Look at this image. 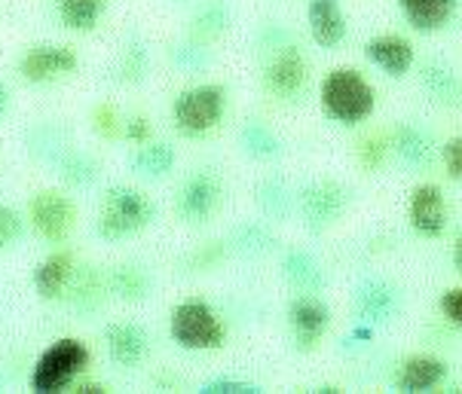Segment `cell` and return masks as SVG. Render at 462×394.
<instances>
[{"label": "cell", "instance_id": "cell-34", "mask_svg": "<svg viewBox=\"0 0 462 394\" xmlns=\"http://www.w3.org/2000/svg\"><path fill=\"white\" fill-rule=\"evenodd\" d=\"M199 394H263V389L252 380H239V376H211L199 385Z\"/></svg>", "mask_w": 462, "mask_h": 394}, {"label": "cell", "instance_id": "cell-4", "mask_svg": "<svg viewBox=\"0 0 462 394\" xmlns=\"http://www.w3.org/2000/svg\"><path fill=\"white\" fill-rule=\"evenodd\" d=\"M169 336L184 352H215L226 343V327L206 299L187 297L169 315Z\"/></svg>", "mask_w": 462, "mask_h": 394}, {"label": "cell", "instance_id": "cell-30", "mask_svg": "<svg viewBox=\"0 0 462 394\" xmlns=\"http://www.w3.org/2000/svg\"><path fill=\"white\" fill-rule=\"evenodd\" d=\"M389 156H393V138L383 135V132H374V135H365L358 141L356 147V162L362 165L365 171H380L383 165L389 162Z\"/></svg>", "mask_w": 462, "mask_h": 394}, {"label": "cell", "instance_id": "cell-21", "mask_svg": "<svg viewBox=\"0 0 462 394\" xmlns=\"http://www.w3.org/2000/svg\"><path fill=\"white\" fill-rule=\"evenodd\" d=\"M74 257L68 254V251H56V254H50L46 260L34 266V275H31V281H34V290L41 299H50V303H56L68 294L70 281H74Z\"/></svg>", "mask_w": 462, "mask_h": 394}, {"label": "cell", "instance_id": "cell-41", "mask_svg": "<svg viewBox=\"0 0 462 394\" xmlns=\"http://www.w3.org/2000/svg\"><path fill=\"white\" fill-rule=\"evenodd\" d=\"M70 391L74 394H107V389L101 382H74L70 385Z\"/></svg>", "mask_w": 462, "mask_h": 394}, {"label": "cell", "instance_id": "cell-32", "mask_svg": "<svg viewBox=\"0 0 462 394\" xmlns=\"http://www.w3.org/2000/svg\"><path fill=\"white\" fill-rule=\"evenodd\" d=\"M61 178H65V184L70 187H89V184H96V178H98V162L86 153H70L65 156V162H61Z\"/></svg>", "mask_w": 462, "mask_h": 394}, {"label": "cell", "instance_id": "cell-11", "mask_svg": "<svg viewBox=\"0 0 462 394\" xmlns=\"http://www.w3.org/2000/svg\"><path fill=\"white\" fill-rule=\"evenodd\" d=\"M288 327H291V345L300 354L319 349L331 327V309L319 294H297L288 303Z\"/></svg>", "mask_w": 462, "mask_h": 394}, {"label": "cell", "instance_id": "cell-17", "mask_svg": "<svg viewBox=\"0 0 462 394\" xmlns=\"http://www.w3.org/2000/svg\"><path fill=\"white\" fill-rule=\"evenodd\" d=\"M450 367L444 358L438 354H411V358L402 361L395 373V389L402 394H426L435 391L448 382Z\"/></svg>", "mask_w": 462, "mask_h": 394}, {"label": "cell", "instance_id": "cell-15", "mask_svg": "<svg viewBox=\"0 0 462 394\" xmlns=\"http://www.w3.org/2000/svg\"><path fill=\"white\" fill-rule=\"evenodd\" d=\"M389 138H393V156L404 169H413V171L432 169V162L438 160V153H441L432 132L413 123L395 125V129L389 132Z\"/></svg>", "mask_w": 462, "mask_h": 394}, {"label": "cell", "instance_id": "cell-24", "mask_svg": "<svg viewBox=\"0 0 462 394\" xmlns=\"http://www.w3.org/2000/svg\"><path fill=\"white\" fill-rule=\"evenodd\" d=\"M151 290H153V279L141 266L123 263L107 272V294L126 299V303H141V299L151 297Z\"/></svg>", "mask_w": 462, "mask_h": 394}, {"label": "cell", "instance_id": "cell-2", "mask_svg": "<svg viewBox=\"0 0 462 394\" xmlns=\"http://www.w3.org/2000/svg\"><path fill=\"white\" fill-rule=\"evenodd\" d=\"M156 220V205L138 187L116 184L105 190L96 215V235L101 242H126L144 233Z\"/></svg>", "mask_w": 462, "mask_h": 394}, {"label": "cell", "instance_id": "cell-42", "mask_svg": "<svg viewBox=\"0 0 462 394\" xmlns=\"http://www.w3.org/2000/svg\"><path fill=\"white\" fill-rule=\"evenodd\" d=\"M450 260H453V270L462 272V235L457 239V245H453V254H450Z\"/></svg>", "mask_w": 462, "mask_h": 394}, {"label": "cell", "instance_id": "cell-36", "mask_svg": "<svg viewBox=\"0 0 462 394\" xmlns=\"http://www.w3.org/2000/svg\"><path fill=\"white\" fill-rule=\"evenodd\" d=\"M438 160H441L444 175H448L450 180H457V184H462V132L444 141Z\"/></svg>", "mask_w": 462, "mask_h": 394}, {"label": "cell", "instance_id": "cell-8", "mask_svg": "<svg viewBox=\"0 0 462 394\" xmlns=\"http://www.w3.org/2000/svg\"><path fill=\"white\" fill-rule=\"evenodd\" d=\"M224 202V184L215 171L202 169L193 171L190 178H184V184L175 193V215L190 226L208 224L211 217L221 211Z\"/></svg>", "mask_w": 462, "mask_h": 394}, {"label": "cell", "instance_id": "cell-27", "mask_svg": "<svg viewBox=\"0 0 462 394\" xmlns=\"http://www.w3.org/2000/svg\"><path fill=\"white\" fill-rule=\"evenodd\" d=\"M107 290V279H101L96 270H86L80 275H74L70 281V303L80 315H92L101 309V297Z\"/></svg>", "mask_w": 462, "mask_h": 394}, {"label": "cell", "instance_id": "cell-19", "mask_svg": "<svg viewBox=\"0 0 462 394\" xmlns=\"http://www.w3.org/2000/svg\"><path fill=\"white\" fill-rule=\"evenodd\" d=\"M395 4L407 28L417 31V34L444 31L459 10V0H395Z\"/></svg>", "mask_w": 462, "mask_h": 394}, {"label": "cell", "instance_id": "cell-33", "mask_svg": "<svg viewBox=\"0 0 462 394\" xmlns=\"http://www.w3.org/2000/svg\"><path fill=\"white\" fill-rule=\"evenodd\" d=\"M226 257V242H206L202 248H197L193 254H187L184 270L187 272H211L217 270V263Z\"/></svg>", "mask_w": 462, "mask_h": 394}, {"label": "cell", "instance_id": "cell-14", "mask_svg": "<svg viewBox=\"0 0 462 394\" xmlns=\"http://www.w3.org/2000/svg\"><path fill=\"white\" fill-rule=\"evenodd\" d=\"M307 28L319 50H337L349 34V19L340 0H307Z\"/></svg>", "mask_w": 462, "mask_h": 394}, {"label": "cell", "instance_id": "cell-35", "mask_svg": "<svg viewBox=\"0 0 462 394\" xmlns=\"http://www.w3.org/2000/svg\"><path fill=\"white\" fill-rule=\"evenodd\" d=\"M147 77V46L132 43L120 59V80L123 83H141Z\"/></svg>", "mask_w": 462, "mask_h": 394}, {"label": "cell", "instance_id": "cell-12", "mask_svg": "<svg viewBox=\"0 0 462 394\" xmlns=\"http://www.w3.org/2000/svg\"><path fill=\"white\" fill-rule=\"evenodd\" d=\"M352 309H356V318L362 325H389L402 309V294H398L395 281L371 275V279L358 281L356 290H352Z\"/></svg>", "mask_w": 462, "mask_h": 394}, {"label": "cell", "instance_id": "cell-13", "mask_svg": "<svg viewBox=\"0 0 462 394\" xmlns=\"http://www.w3.org/2000/svg\"><path fill=\"white\" fill-rule=\"evenodd\" d=\"M80 68V59L70 46L61 43H41L31 46V50L19 59V77L28 83H52L61 77L74 74Z\"/></svg>", "mask_w": 462, "mask_h": 394}, {"label": "cell", "instance_id": "cell-20", "mask_svg": "<svg viewBox=\"0 0 462 394\" xmlns=\"http://www.w3.org/2000/svg\"><path fill=\"white\" fill-rule=\"evenodd\" d=\"M282 279H285V285L291 288L294 294H322L328 285L322 263H319L310 251H300V248L285 251V257H282Z\"/></svg>", "mask_w": 462, "mask_h": 394}, {"label": "cell", "instance_id": "cell-23", "mask_svg": "<svg viewBox=\"0 0 462 394\" xmlns=\"http://www.w3.org/2000/svg\"><path fill=\"white\" fill-rule=\"evenodd\" d=\"M132 171L147 180H162L175 169V147L162 144V141H147V144H138L135 153H132Z\"/></svg>", "mask_w": 462, "mask_h": 394}, {"label": "cell", "instance_id": "cell-16", "mask_svg": "<svg viewBox=\"0 0 462 394\" xmlns=\"http://www.w3.org/2000/svg\"><path fill=\"white\" fill-rule=\"evenodd\" d=\"M105 349L107 358L123 370H135L151 354V336L144 327L129 325V321H114L105 327Z\"/></svg>", "mask_w": 462, "mask_h": 394}, {"label": "cell", "instance_id": "cell-9", "mask_svg": "<svg viewBox=\"0 0 462 394\" xmlns=\"http://www.w3.org/2000/svg\"><path fill=\"white\" fill-rule=\"evenodd\" d=\"M28 220L43 242L61 245L77 224V205L61 190H41L28 202Z\"/></svg>", "mask_w": 462, "mask_h": 394}, {"label": "cell", "instance_id": "cell-28", "mask_svg": "<svg viewBox=\"0 0 462 394\" xmlns=\"http://www.w3.org/2000/svg\"><path fill=\"white\" fill-rule=\"evenodd\" d=\"M226 25H230V6L224 0H211L190 22V31L197 41H215L217 34H224Z\"/></svg>", "mask_w": 462, "mask_h": 394}, {"label": "cell", "instance_id": "cell-44", "mask_svg": "<svg viewBox=\"0 0 462 394\" xmlns=\"http://www.w3.org/2000/svg\"><path fill=\"white\" fill-rule=\"evenodd\" d=\"M316 394H343V385H319V389H312Z\"/></svg>", "mask_w": 462, "mask_h": 394}, {"label": "cell", "instance_id": "cell-10", "mask_svg": "<svg viewBox=\"0 0 462 394\" xmlns=\"http://www.w3.org/2000/svg\"><path fill=\"white\" fill-rule=\"evenodd\" d=\"M407 224L420 239H441L450 224V202L448 193L432 180H422L407 196Z\"/></svg>", "mask_w": 462, "mask_h": 394}, {"label": "cell", "instance_id": "cell-1", "mask_svg": "<svg viewBox=\"0 0 462 394\" xmlns=\"http://www.w3.org/2000/svg\"><path fill=\"white\" fill-rule=\"evenodd\" d=\"M319 107L331 123L356 129L377 110V89L358 68H331L319 83Z\"/></svg>", "mask_w": 462, "mask_h": 394}, {"label": "cell", "instance_id": "cell-5", "mask_svg": "<svg viewBox=\"0 0 462 394\" xmlns=\"http://www.w3.org/2000/svg\"><path fill=\"white\" fill-rule=\"evenodd\" d=\"M86 367H89V345L77 336H61L50 349H43V354L31 367V391H65L86 373Z\"/></svg>", "mask_w": 462, "mask_h": 394}, {"label": "cell", "instance_id": "cell-7", "mask_svg": "<svg viewBox=\"0 0 462 394\" xmlns=\"http://www.w3.org/2000/svg\"><path fill=\"white\" fill-rule=\"evenodd\" d=\"M294 205H297V215H300L303 226H307L310 233H325L346 215L349 190H346V184L331 180V178L310 180V184L297 193Z\"/></svg>", "mask_w": 462, "mask_h": 394}, {"label": "cell", "instance_id": "cell-39", "mask_svg": "<svg viewBox=\"0 0 462 394\" xmlns=\"http://www.w3.org/2000/svg\"><path fill=\"white\" fill-rule=\"evenodd\" d=\"M438 309H441V315L448 318V325L457 327L462 334V285L444 290L441 299H438Z\"/></svg>", "mask_w": 462, "mask_h": 394}, {"label": "cell", "instance_id": "cell-43", "mask_svg": "<svg viewBox=\"0 0 462 394\" xmlns=\"http://www.w3.org/2000/svg\"><path fill=\"white\" fill-rule=\"evenodd\" d=\"M6 110H10V89H6V86L0 83V116H4Z\"/></svg>", "mask_w": 462, "mask_h": 394}, {"label": "cell", "instance_id": "cell-37", "mask_svg": "<svg viewBox=\"0 0 462 394\" xmlns=\"http://www.w3.org/2000/svg\"><path fill=\"white\" fill-rule=\"evenodd\" d=\"M22 230H25V220L10 205H0V251H6L10 245L22 239Z\"/></svg>", "mask_w": 462, "mask_h": 394}, {"label": "cell", "instance_id": "cell-38", "mask_svg": "<svg viewBox=\"0 0 462 394\" xmlns=\"http://www.w3.org/2000/svg\"><path fill=\"white\" fill-rule=\"evenodd\" d=\"M92 129H96L101 138L123 135V120H120V114H116V107L114 105H98L96 110H92Z\"/></svg>", "mask_w": 462, "mask_h": 394}, {"label": "cell", "instance_id": "cell-6", "mask_svg": "<svg viewBox=\"0 0 462 394\" xmlns=\"http://www.w3.org/2000/svg\"><path fill=\"white\" fill-rule=\"evenodd\" d=\"M261 86L279 101H300L310 86V61L300 46L288 37L270 43L261 68Z\"/></svg>", "mask_w": 462, "mask_h": 394}, {"label": "cell", "instance_id": "cell-31", "mask_svg": "<svg viewBox=\"0 0 462 394\" xmlns=\"http://www.w3.org/2000/svg\"><path fill=\"white\" fill-rule=\"evenodd\" d=\"M230 245L236 251H242V254H248V257H261L276 245V239H273V233L266 230L263 224H242L233 230Z\"/></svg>", "mask_w": 462, "mask_h": 394}, {"label": "cell", "instance_id": "cell-40", "mask_svg": "<svg viewBox=\"0 0 462 394\" xmlns=\"http://www.w3.org/2000/svg\"><path fill=\"white\" fill-rule=\"evenodd\" d=\"M123 138L132 141V144H147L151 141V123H147V116H132V120L123 123Z\"/></svg>", "mask_w": 462, "mask_h": 394}, {"label": "cell", "instance_id": "cell-26", "mask_svg": "<svg viewBox=\"0 0 462 394\" xmlns=\"http://www.w3.org/2000/svg\"><path fill=\"white\" fill-rule=\"evenodd\" d=\"M105 10H107V0H56L59 22L68 31H80V34L98 28Z\"/></svg>", "mask_w": 462, "mask_h": 394}, {"label": "cell", "instance_id": "cell-18", "mask_svg": "<svg viewBox=\"0 0 462 394\" xmlns=\"http://www.w3.org/2000/svg\"><path fill=\"white\" fill-rule=\"evenodd\" d=\"M365 59L386 77L402 80V77L411 74L413 61H417V50L402 34H377L365 43Z\"/></svg>", "mask_w": 462, "mask_h": 394}, {"label": "cell", "instance_id": "cell-29", "mask_svg": "<svg viewBox=\"0 0 462 394\" xmlns=\"http://www.w3.org/2000/svg\"><path fill=\"white\" fill-rule=\"evenodd\" d=\"M257 205H261V211L270 220H282L291 211L294 199H291V190H288L279 178H266L261 180V187H257Z\"/></svg>", "mask_w": 462, "mask_h": 394}, {"label": "cell", "instance_id": "cell-22", "mask_svg": "<svg viewBox=\"0 0 462 394\" xmlns=\"http://www.w3.org/2000/svg\"><path fill=\"white\" fill-rule=\"evenodd\" d=\"M420 83L426 96L441 107H462V77L444 61H426L420 70Z\"/></svg>", "mask_w": 462, "mask_h": 394}, {"label": "cell", "instance_id": "cell-3", "mask_svg": "<svg viewBox=\"0 0 462 394\" xmlns=\"http://www.w3.org/2000/svg\"><path fill=\"white\" fill-rule=\"evenodd\" d=\"M230 110V89L224 83H197L178 92L171 101V123L178 135L184 138H206L224 123Z\"/></svg>", "mask_w": 462, "mask_h": 394}, {"label": "cell", "instance_id": "cell-25", "mask_svg": "<svg viewBox=\"0 0 462 394\" xmlns=\"http://www.w3.org/2000/svg\"><path fill=\"white\" fill-rule=\"evenodd\" d=\"M239 144L257 162H273L282 156V138L263 120H248L245 125H242Z\"/></svg>", "mask_w": 462, "mask_h": 394}]
</instances>
